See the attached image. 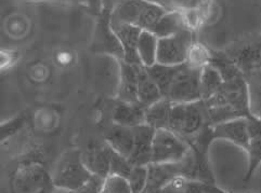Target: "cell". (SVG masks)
<instances>
[{"mask_svg":"<svg viewBox=\"0 0 261 193\" xmlns=\"http://www.w3.org/2000/svg\"><path fill=\"white\" fill-rule=\"evenodd\" d=\"M82 157L87 169L92 175H99L104 178L110 175L111 147L106 142L102 144H89L85 150L82 151Z\"/></svg>","mask_w":261,"mask_h":193,"instance_id":"obj_15","label":"cell"},{"mask_svg":"<svg viewBox=\"0 0 261 193\" xmlns=\"http://www.w3.org/2000/svg\"><path fill=\"white\" fill-rule=\"evenodd\" d=\"M259 69H261V59H260V65H259Z\"/></svg>","mask_w":261,"mask_h":193,"instance_id":"obj_36","label":"cell"},{"mask_svg":"<svg viewBox=\"0 0 261 193\" xmlns=\"http://www.w3.org/2000/svg\"><path fill=\"white\" fill-rule=\"evenodd\" d=\"M104 180L106 178L99 176V175H92L90 179L74 193H102Z\"/></svg>","mask_w":261,"mask_h":193,"instance_id":"obj_30","label":"cell"},{"mask_svg":"<svg viewBox=\"0 0 261 193\" xmlns=\"http://www.w3.org/2000/svg\"><path fill=\"white\" fill-rule=\"evenodd\" d=\"M119 64V85L116 99L127 103L138 102L139 73L143 65L130 64L124 59L118 60Z\"/></svg>","mask_w":261,"mask_h":193,"instance_id":"obj_14","label":"cell"},{"mask_svg":"<svg viewBox=\"0 0 261 193\" xmlns=\"http://www.w3.org/2000/svg\"><path fill=\"white\" fill-rule=\"evenodd\" d=\"M51 175L37 162L22 164L11 181L12 193H38L51 182Z\"/></svg>","mask_w":261,"mask_h":193,"instance_id":"obj_8","label":"cell"},{"mask_svg":"<svg viewBox=\"0 0 261 193\" xmlns=\"http://www.w3.org/2000/svg\"><path fill=\"white\" fill-rule=\"evenodd\" d=\"M166 12L163 7L146 0H119L111 12V24H132L152 31Z\"/></svg>","mask_w":261,"mask_h":193,"instance_id":"obj_3","label":"cell"},{"mask_svg":"<svg viewBox=\"0 0 261 193\" xmlns=\"http://www.w3.org/2000/svg\"><path fill=\"white\" fill-rule=\"evenodd\" d=\"M124 50V60L130 64L142 65L138 55V42L142 29L132 24H111Z\"/></svg>","mask_w":261,"mask_h":193,"instance_id":"obj_16","label":"cell"},{"mask_svg":"<svg viewBox=\"0 0 261 193\" xmlns=\"http://www.w3.org/2000/svg\"><path fill=\"white\" fill-rule=\"evenodd\" d=\"M84 6L90 14L95 15L97 17L106 11L103 0H85Z\"/></svg>","mask_w":261,"mask_h":193,"instance_id":"obj_31","label":"cell"},{"mask_svg":"<svg viewBox=\"0 0 261 193\" xmlns=\"http://www.w3.org/2000/svg\"><path fill=\"white\" fill-rule=\"evenodd\" d=\"M210 125L212 123L204 101L172 105L168 130L188 144Z\"/></svg>","mask_w":261,"mask_h":193,"instance_id":"obj_2","label":"cell"},{"mask_svg":"<svg viewBox=\"0 0 261 193\" xmlns=\"http://www.w3.org/2000/svg\"><path fill=\"white\" fill-rule=\"evenodd\" d=\"M248 133L249 142L246 150L248 163L244 177L245 182L253 177L258 166L261 164V118L256 116L255 113L248 118Z\"/></svg>","mask_w":261,"mask_h":193,"instance_id":"obj_17","label":"cell"},{"mask_svg":"<svg viewBox=\"0 0 261 193\" xmlns=\"http://www.w3.org/2000/svg\"><path fill=\"white\" fill-rule=\"evenodd\" d=\"M90 49L94 53L112 55L117 62L124 59L123 47L111 26V11H104L98 16Z\"/></svg>","mask_w":261,"mask_h":193,"instance_id":"obj_9","label":"cell"},{"mask_svg":"<svg viewBox=\"0 0 261 193\" xmlns=\"http://www.w3.org/2000/svg\"><path fill=\"white\" fill-rule=\"evenodd\" d=\"M159 37L150 30H142L138 42V55L144 67H151L158 63Z\"/></svg>","mask_w":261,"mask_h":193,"instance_id":"obj_22","label":"cell"},{"mask_svg":"<svg viewBox=\"0 0 261 193\" xmlns=\"http://www.w3.org/2000/svg\"><path fill=\"white\" fill-rule=\"evenodd\" d=\"M163 7L166 11H191L204 10L210 0H146Z\"/></svg>","mask_w":261,"mask_h":193,"instance_id":"obj_25","label":"cell"},{"mask_svg":"<svg viewBox=\"0 0 261 193\" xmlns=\"http://www.w3.org/2000/svg\"><path fill=\"white\" fill-rule=\"evenodd\" d=\"M25 121L26 116L21 115L2 124V142H6L9 137L16 134L17 131L21 130V127L24 125Z\"/></svg>","mask_w":261,"mask_h":193,"instance_id":"obj_29","label":"cell"},{"mask_svg":"<svg viewBox=\"0 0 261 193\" xmlns=\"http://www.w3.org/2000/svg\"><path fill=\"white\" fill-rule=\"evenodd\" d=\"M149 169L146 166H133V170L127 177L133 193H142L146 187Z\"/></svg>","mask_w":261,"mask_h":193,"instance_id":"obj_26","label":"cell"},{"mask_svg":"<svg viewBox=\"0 0 261 193\" xmlns=\"http://www.w3.org/2000/svg\"><path fill=\"white\" fill-rule=\"evenodd\" d=\"M91 176L92 174L83 161L82 151L71 149L60 157L54 173L51 174V180L55 188L74 192L88 181Z\"/></svg>","mask_w":261,"mask_h":193,"instance_id":"obj_4","label":"cell"},{"mask_svg":"<svg viewBox=\"0 0 261 193\" xmlns=\"http://www.w3.org/2000/svg\"><path fill=\"white\" fill-rule=\"evenodd\" d=\"M133 170V165L127 157L117 153L111 148L110 159V175H118L127 178Z\"/></svg>","mask_w":261,"mask_h":193,"instance_id":"obj_27","label":"cell"},{"mask_svg":"<svg viewBox=\"0 0 261 193\" xmlns=\"http://www.w3.org/2000/svg\"><path fill=\"white\" fill-rule=\"evenodd\" d=\"M52 193H74L72 191H68V190H65V189H60V188H55L54 192Z\"/></svg>","mask_w":261,"mask_h":193,"instance_id":"obj_35","label":"cell"},{"mask_svg":"<svg viewBox=\"0 0 261 193\" xmlns=\"http://www.w3.org/2000/svg\"><path fill=\"white\" fill-rule=\"evenodd\" d=\"M152 149V163H176L188 154L190 145L172 131L159 128L155 130Z\"/></svg>","mask_w":261,"mask_h":193,"instance_id":"obj_6","label":"cell"},{"mask_svg":"<svg viewBox=\"0 0 261 193\" xmlns=\"http://www.w3.org/2000/svg\"><path fill=\"white\" fill-rule=\"evenodd\" d=\"M134 128L135 144L129 162L133 166H146L152 163L153 138L155 128L149 124H140Z\"/></svg>","mask_w":261,"mask_h":193,"instance_id":"obj_12","label":"cell"},{"mask_svg":"<svg viewBox=\"0 0 261 193\" xmlns=\"http://www.w3.org/2000/svg\"><path fill=\"white\" fill-rule=\"evenodd\" d=\"M194 43V34L191 28L170 37L159 38L158 64L180 65L186 63Z\"/></svg>","mask_w":261,"mask_h":193,"instance_id":"obj_7","label":"cell"},{"mask_svg":"<svg viewBox=\"0 0 261 193\" xmlns=\"http://www.w3.org/2000/svg\"><path fill=\"white\" fill-rule=\"evenodd\" d=\"M173 103L166 99H162L158 103L145 109V123L155 130L168 128L170 112Z\"/></svg>","mask_w":261,"mask_h":193,"instance_id":"obj_23","label":"cell"},{"mask_svg":"<svg viewBox=\"0 0 261 193\" xmlns=\"http://www.w3.org/2000/svg\"><path fill=\"white\" fill-rule=\"evenodd\" d=\"M145 109L139 103H127L115 99L110 109L111 122L114 124L135 127L145 123Z\"/></svg>","mask_w":261,"mask_h":193,"instance_id":"obj_13","label":"cell"},{"mask_svg":"<svg viewBox=\"0 0 261 193\" xmlns=\"http://www.w3.org/2000/svg\"><path fill=\"white\" fill-rule=\"evenodd\" d=\"M204 103L212 125L237 118H249L254 115L250 106V90L246 76L223 81L221 90Z\"/></svg>","mask_w":261,"mask_h":193,"instance_id":"obj_1","label":"cell"},{"mask_svg":"<svg viewBox=\"0 0 261 193\" xmlns=\"http://www.w3.org/2000/svg\"><path fill=\"white\" fill-rule=\"evenodd\" d=\"M213 140L224 139L246 151L249 142L248 118H237L212 125Z\"/></svg>","mask_w":261,"mask_h":193,"instance_id":"obj_11","label":"cell"},{"mask_svg":"<svg viewBox=\"0 0 261 193\" xmlns=\"http://www.w3.org/2000/svg\"><path fill=\"white\" fill-rule=\"evenodd\" d=\"M223 85V79L218 70L207 64L202 69L201 75V95L202 101L212 99L218 93Z\"/></svg>","mask_w":261,"mask_h":193,"instance_id":"obj_24","label":"cell"},{"mask_svg":"<svg viewBox=\"0 0 261 193\" xmlns=\"http://www.w3.org/2000/svg\"><path fill=\"white\" fill-rule=\"evenodd\" d=\"M106 142L114 151L129 159L134 150V128L112 123L104 133Z\"/></svg>","mask_w":261,"mask_h":193,"instance_id":"obj_18","label":"cell"},{"mask_svg":"<svg viewBox=\"0 0 261 193\" xmlns=\"http://www.w3.org/2000/svg\"><path fill=\"white\" fill-rule=\"evenodd\" d=\"M54 190H55V186H54V183H52V181H51V182L48 183L47 186L43 187L38 193H52V192H54Z\"/></svg>","mask_w":261,"mask_h":193,"instance_id":"obj_33","label":"cell"},{"mask_svg":"<svg viewBox=\"0 0 261 193\" xmlns=\"http://www.w3.org/2000/svg\"><path fill=\"white\" fill-rule=\"evenodd\" d=\"M118 2H119V0H103L106 11H111L112 12V10L115 8V6L117 5Z\"/></svg>","mask_w":261,"mask_h":193,"instance_id":"obj_32","label":"cell"},{"mask_svg":"<svg viewBox=\"0 0 261 193\" xmlns=\"http://www.w3.org/2000/svg\"><path fill=\"white\" fill-rule=\"evenodd\" d=\"M225 53L245 76L259 69L261 59V37H248L236 41Z\"/></svg>","mask_w":261,"mask_h":193,"instance_id":"obj_10","label":"cell"},{"mask_svg":"<svg viewBox=\"0 0 261 193\" xmlns=\"http://www.w3.org/2000/svg\"><path fill=\"white\" fill-rule=\"evenodd\" d=\"M59 2L69 3V4H77V5H84L85 0H59Z\"/></svg>","mask_w":261,"mask_h":193,"instance_id":"obj_34","label":"cell"},{"mask_svg":"<svg viewBox=\"0 0 261 193\" xmlns=\"http://www.w3.org/2000/svg\"><path fill=\"white\" fill-rule=\"evenodd\" d=\"M203 67H197L186 62L178 66L164 99L173 104L193 103L202 101L201 75Z\"/></svg>","mask_w":261,"mask_h":193,"instance_id":"obj_5","label":"cell"},{"mask_svg":"<svg viewBox=\"0 0 261 193\" xmlns=\"http://www.w3.org/2000/svg\"><path fill=\"white\" fill-rule=\"evenodd\" d=\"M102 193H133L128 179L118 175H109L104 180Z\"/></svg>","mask_w":261,"mask_h":193,"instance_id":"obj_28","label":"cell"},{"mask_svg":"<svg viewBox=\"0 0 261 193\" xmlns=\"http://www.w3.org/2000/svg\"><path fill=\"white\" fill-rule=\"evenodd\" d=\"M163 98L160 86L150 76L146 67L142 66L139 73V86H138V102L139 104L147 108L153 104L158 103Z\"/></svg>","mask_w":261,"mask_h":193,"instance_id":"obj_21","label":"cell"},{"mask_svg":"<svg viewBox=\"0 0 261 193\" xmlns=\"http://www.w3.org/2000/svg\"><path fill=\"white\" fill-rule=\"evenodd\" d=\"M223 193H230V192H227V191H225V192H223Z\"/></svg>","mask_w":261,"mask_h":193,"instance_id":"obj_37","label":"cell"},{"mask_svg":"<svg viewBox=\"0 0 261 193\" xmlns=\"http://www.w3.org/2000/svg\"><path fill=\"white\" fill-rule=\"evenodd\" d=\"M190 28L184 11H167L152 29L159 38L170 37Z\"/></svg>","mask_w":261,"mask_h":193,"instance_id":"obj_20","label":"cell"},{"mask_svg":"<svg viewBox=\"0 0 261 193\" xmlns=\"http://www.w3.org/2000/svg\"><path fill=\"white\" fill-rule=\"evenodd\" d=\"M216 183H210L185 176H177L170 180L162 193H223Z\"/></svg>","mask_w":261,"mask_h":193,"instance_id":"obj_19","label":"cell"}]
</instances>
